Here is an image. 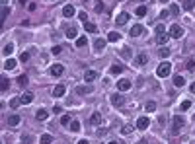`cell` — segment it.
<instances>
[{
    "label": "cell",
    "mask_w": 195,
    "mask_h": 144,
    "mask_svg": "<svg viewBox=\"0 0 195 144\" xmlns=\"http://www.w3.org/2000/svg\"><path fill=\"white\" fill-rule=\"evenodd\" d=\"M121 39V35L117 33V31H111L109 35H107V41H111V43H115V41H119Z\"/></svg>",
    "instance_id": "obj_27"
},
{
    "label": "cell",
    "mask_w": 195,
    "mask_h": 144,
    "mask_svg": "<svg viewBox=\"0 0 195 144\" xmlns=\"http://www.w3.org/2000/svg\"><path fill=\"white\" fill-rule=\"evenodd\" d=\"M51 142H53V136H51V134H41L39 144H51Z\"/></svg>",
    "instance_id": "obj_26"
},
{
    "label": "cell",
    "mask_w": 195,
    "mask_h": 144,
    "mask_svg": "<svg viewBox=\"0 0 195 144\" xmlns=\"http://www.w3.org/2000/svg\"><path fill=\"white\" fill-rule=\"evenodd\" d=\"M49 72H51V76H61V74L64 72V66H63V64H53Z\"/></svg>",
    "instance_id": "obj_10"
},
{
    "label": "cell",
    "mask_w": 195,
    "mask_h": 144,
    "mask_svg": "<svg viewBox=\"0 0 195 144\" xmlns=\"http://www.w3.org/2000/svg\"><path fill=\"white\" fill-rule=\"evenodd\" d=\"M156 33H158V35L160 33H166V27L162 26V23H160V26H156Z\"/></svg>",
    "instance_id": "obj_46"
},
{
    "label": "cell",
    "mask_w": 195,
    "mask_h": 144,
    "mask_svg": "<svg viewBox=\"0 0 195 144\" xmlns=\"http://www.w3.org/2000/svg\"><path fill=\"white\" fill-rule=\"evenodd\" d=\"M66 37H68V39L78 37V29H76V27H68V29H66Z\"/></svg>",
    "instance_id": "obj_25"
},
{
    "label": "cell",
    "mask_w": 195,
    "mask_h": 144,
    "mask_svg": "<svg viewBox=\"0 0 195 144\" xmlns=\"http://www.w3.org/2000/svg\"><path fill=\"white\" fill-rule=\"evenodd\" d=\"M117 90L119 92H129L131 90V82L127 80V78H121V80L117 82Z\"/></svg>",
    "instance_id": "obj_5"
},
{
    "label": "cell",
    "mask_w": 195,
    "mask_h": 144,
    "mask_svg": "<svg viewBox=\"0 0 195 144\" xmlns=\"http://www.w3.org/2000/svg\"><path fill=\"white\" fill-rule=\"evenodd\" d=\"M86 2H92L94 12H96V14H102V12H103V4L99 2V0H86Z\"/></svg>",
    "instance_id": "obj_15"
},
{
    "label": "cell",
    "mask_w": 195,
    "mask_h": 144,
    "mask_svg": "<svg viewBox=\"0 0 195 144\" xmlns=\"http://www.w3.org/2000/svg\"><path fill=\"white\" fill-rule=\"evenodd\" d=\"M30 59H31V51H26V53H22V57H20V60H22V63H27Z\"/></svg>",
    "instance_id": "obj_35"
},
{
    "label": "cell",
    "mask_w": 195,
    "mask_h": 144,
    "mask_svg": "<svg viewBox=\"0 0 195 144\" xmlns=\"http://www.w3.org/2000/svg\"><path fill=\"white\" fill-rule=\"evenodd\" d=\"M170 72H172V64H170L168 60H164V63L160 64L158 68H156V74H158V78H166Z\"/></svg>",
    "instance_id": "obj_1"
},
{
    "label": "cell",
    "mask_w": 195,
    "mask_h": 144,
    "mask_svg": "<svg viewBox=\"0 0 195 144\" xmlns=\"http://www.w3.org/2000/svg\"><path fill=\"white\" fill-rule=\"evenodd\" d=\"M148 125H150V119L148 117H140L139 121H137V129H140V130H146Z\"/></svg>",
    "instance_id": "obj_7"
},
{
    "label": "cell",
    "mask_w": 195,
    "mask_h": 144,
    "mask_svg": "<svg viewBox=\"0 0 195 144\" xmlns=\"http://www.w3.org/2000/svg\"><path fill=\"white\" fill-rule=\"evenodd\" d=\"M61 51H63V47H61V45H57V47H53V55H59Z\"/></svg>",
    "instance_id": "obj_47"
},
{
    "label": "cell",
    "mask_w": 195,
    "mask_h": 144,
    "mask_svg": "<svg viewBox=\"0 0 195 144\" xmlns=\"http://www.w3.org/2000/svg\"><path fill=\"white\" fill-rule=\"evenodd\" d=\"M102 121H103V119H102V115H99L98 113V111H96V113H92V117H90V123H92V125H102Z\"/></svg>",
    "instance_id": "obj_18"
},
{
    "label": "cell",
    "mask_w": 195,
    "mask_h": 144,
    "mask_svg": "<svg viewBox=\"0 0 195 144\" xmlns=\"http://www.w3.org/2000/svg\"><path fill=\"white\" fill-rule=\"evenodd\" d=\"M20 119H22L20 115H10V117H8V125H10V127H18L20 125Z\"/></svg>",
    "instance_id": "obj_19"
},
{
    "label": "cell",
    "mask_w": 195,
    "mask_h": 144,
    "mask_svg": "<svg viewBox=\"0 0 195 144\" xmlns=\"http://www.w3.org/2000/svg\"><path fill=\"white\" fill-rule=\"evenodd\" d=\"M70 123H72V117H70V115H63V117H61V125L68 127Z\"/></svg>",
    "instance_id": "obj_29"
},
{
    "label": "cell",
    "mask_w": 195,
    "mask_h": 144,
    "mask_svg": "<svg viewBox=\"0 0 195 144\" xmlns=\"http://www.w3.org/2000/svg\"><path fill=\"white\" fill-rule=\"evenodd\" d=\"M68 127H70V130H72V133H78V130H80V123H78V121H76V119H74V121H72V123H70V125H68Z\"/></svg>",
    "instance_id": "obj_32"
},
{
    "label": "cell",
    "mask_w": 195,
    "mask_h": 144,
    "mask_svg": "<svg viewBox=\"0 0 195 144\" xmlns=\"http://www.w3.org/2000/svg\"><path fill=\"white\" fill-rule=\"evenodd\" d=\"M137 144H146V140H139V142H137Z\"/></svg>",
    "instance_id": "obj_56"
},
{
    "label": "cell",
    "mask_w": 195,
    "mask_h": 144,
    "mask_svg": "<svg viewBox=\"0 0 195 144\" xmlns=\"http://www.w3.org/2000/svg\"><path fill=\"white\" fill-rule=\"evenodd\" d=\"M8 105H10L12 109H18L20 105H22V101H20V97H12V100L8 101Z\"/></svg>",
    "instance_id": "obj_21"
},
{
    "label": "cell",
    "mask_w": 195,
    "mask_h": 144,
    "mask_svg": "<svg viewBox=\"0 0 195 144\" xmlns=\"http://www.w3.org/2000/svg\"><path fill=\"white\" fill-rule=\"evenodd\" d=\"M133 130H135V127H131V125H125V127L121 129V133H123V134H131Z\"/></svg>",
    "instance_id": "obj_40"
},
{
    "label": "cell",
    "mask_w": 195,
    "mask_h": 144,
    "mask_svg": "<svg viewBox=\"0 0 195 144\" xmlns=\"http://www.w3.org/2000/svg\"><path fill=\"white\" fill-rule=\"evenodd\" d=\"M12 53H14V45H12V43H8L6 47L2 49V55H4V57H10Z\"/></svg>",
    "instance_id": "obj_23"
},
{
    "label": "cell",
    "mask_w": 195,
    "mask_h": 144,
    "mask_svg": "<svg viewBox=\"0 0 195 144\" xmlns=\"http://www.w3.org/2000/svg\"><path fill=\"white\" fill-rule=\"evenodd\" d=\"M193 0H184V8H185V10H193Z\"/></svg>",
    "instance_id": "obj_41"
},
{
    "label": "cell",
    "mask_w": 195,
    "mask_h": 144,
    "mask_svg": "<svg viewBox=\"0 0 195 144\" xmlns=\"http://www.w3.org/2000/svg\"><path fill=\"white\" fill-rule=\"evenodd\" d=\"M78 144H88V140H84V138H82V140H78Z\"/></svg>",
    "instance_id": "obj_55"
},
{
    "label": "cell",
    "mask_w": 195,
    "mask_h": 144,
    "mask_svg": "<svg viewBox=\"0 0 195 144\" xmlns=\"http://www.w3.org/2000/svg\"><path fill=\"white\" fill-rule=\"evenodd\" d=\"M144 111H146V113H154L156 111V101H148V103L144 105Z\"/></svg>",
    "instance_id": "obj_24"
},
{
    "label": "cell",
    "mask_w": 195,
    "mask_h": 144,
    "mask_svg": "<svg viewBox=\"0 0 195 144\" xmlns=\"http://www.w3.org/2000/svg\"><path fill=\"white\" fill-rule=\"evenodd\" d=\"M140 2H144V0H140Z\"/></svg>",
    "instance_id": "obj_59"
},
{
    "label": "cell",
    "mask_w": 195,
    "mask_h": 144,
    "mask_svg": "<svg viewBox=\"0 0 195 144\" xmlns=\"http://www.w3.org/2000/svg\"><path fill=\"white\" fill-rule=\"evenodd\" d=\"M158 55H160V57H170V49H168V47H162V49L158 51Z\"/></svg>",
    "instance_id": "obj_42"
},
{
    "label": "cell",
    "mask_w": 195,
    "mask_h": 144,
    "mask_svg": "<svg viewBox=\"0 0 195 144\" xmlns=\"http://www.w3.org/2000/svg\"><path fill=\"white\" fill-rule=\"evenodd\" d=\"M96 78H98V72H96V70H86V72H84V80H86V82H94Z\"/></svg>",
    "instance_id": "obj_17"
},
{
    "label": "cell",
    "mask_w": 195,
    "mask_h": 144,
    "mask_svg": "<svg viewBox=\"0 0 195 144\" xmlns=\"http://www.w3.org/2000/svg\"><path fill=\"white\" fill-rule=\"evenodd\" d=\"M174 84H176L178 88H181V86L185 84V78L184 76H174Z\"/></svg>",
    "instance_id": "obj_28"
},
{
    "label": "cell",
    "mask_w": 195,
    "mask_h": 144,
    "mask_svg": "<svg viewBox=\"0 0 195 144\" xmlns=\"http://www.w3.org/2000/svg\"><path fill=\"white\" fill-rule=\"evenodd\" d=\"M51 93H53V97H63L64 93H66V88H64L63 84H59V86H55V88H53Z\"/></svg>",
    "instance_id": "obj_6"
},
{
    "label": "cell",
    "mask_w": 195,
    "mask_h": 144,
    "mask_svg": "<svg viewBox=\"0 0 195 144\" xmlns=\"http://www.w3.org/2000/svg\"><path fill=\"white\" fill-rule=\"evenodd\" d=\"M121 55H123V59H131L133 53H131V49H129V47H121Z\"/></svg>",
    "instance_id": "obj_30"
},
{
    "label": "cell",
    "mask_w": 195,
    "mask_h": 144,
    "mask_svg": "<svg viewBox=\"0 0 195 144\" xmlns=\"http://www.w3.org/2000/svg\"><path fill=\"white\" fill-rule=\"evenodd\" d=\"M127 22H129V14H125V12H121V14L115 18V23H117V26H123V23H127Z\"/></svg>",
    "instance_id": "obj_13"
},
{
    "label": "cell",
    "mask_w": 195,
    "mask_h": 144,
    "mask_svg": "<svg viewBox=\"0 0 195 144\" xmlns=\"http://www.w3.org/2000/svg\"><path fill=\"white\" fill-rule=\"evenodd\" d=\"M8 88V80H6V78H2V90H6Z\"/></svg>",
    "instance_id": "obj_52"
},
{
    "label": "cell",
    "mask_w": 195,
    "mask_h": 144,
    "mask_svg": "<svg viewBox=\"0 0 195 144\" xmlns=\"http://www.w3.org/2000/svg\"><path fill=\"white\" fill-rule=\"evenodd\" d=\"M16 64H18V60H16V59H6V60H4V70H14Z\"/></svg>",
    "instance_id": "obj_12"
},
{
    "label": "cell",
    "mask_w": 195,
    "mask_h": 144,
    "mask_svg": "<svg viewBox=\"0 0 195 144\" xmlns=\"http://www.w3.org/2000/svg\"><path fill=\"white\" fill-rule=\"evenodd\" d=\"M8 14H10V8H8V6H2V20H6Z\"/></svg>",
    "instance_id": "obj_43"
},
{
    "label": "cell",
    "mask_w": 195,
    "mask_h": 144,
    "mask_svg": "<svg viewBox=\"0 0 195 144\" xmlns=\"http://www.w3.org/2000/svg\"><path fill=\"white\" fill-rule=\"evenodd\" d=\"M109 144H117V142H109Z\"/></svg>",
    "instance_id": "obj_58"
},
{
    "label": "cell",
    "mask_w": 195,
    "mask_h": 144,
    "mask_svg": "<svg viewBox=\"0 0 195 144\" xmlns=\"http://www.w3.org/2000/svg\"><path fill=\"white\" fill-rule=\"evenodd\" d=\"M189 107H191V101H189V100H184V101L180 103V109H181V111H187Z\"/></svg>",
    "instance_id": "obj_34"
},
{
    "label": "cell",
    "mask_w": 195,
    "mask_h": 144,
    "mask_svg": "<svg viewBox=\"0 0 195 144\" xmlns=\"http://www.w3.org/2000/svg\"><path fill=\"white\" fill-rule=\"evenodd\" d=\"M94 49L99 53V51H103L105 49V39H102V37H98L96 41H94Z\"/></svg>",
    "instance_id": "obj_16"
},
{
    "label": "cell",
    "mask_w": 195,
    "mask_h": 144,
    "mask_svg": "<svg viewBox=\"0 0 195 144\" xmlns=\"http://www.w3.org/2000/svg\"><path fill=\"white\" fill-rule=\"evenodd\" d=\"M53 111L59 115V113H63V107H61V105H55V107H53Z\"/></svg>",
    "instance_id": "obj_48"
},
{
    "label": "cell",
    "mask_w": 195,
    "mask_h": 144,
    "mask_svg": "<svg viewBox=\"0 0 195 144\" xmlns=\"http://www.w3.org/2000/svg\"><path fill=\"white\" fill-rule=\"evenodd\" d=\"M170 14L178 16V14H180V6H178V4H172V6H170Z\"/></svg>",
    "instance_id": "obj_37"
},
{
    "label": "cell",
    "mask_w": 195,
    "mask_h": 144,
    "mask_svg": "<svg viewBox=\"0 0 195 144\" xmlns=\"http://www.w3.org/2000/svg\"><path fill=\"white\" fill-rule=\"evenodd\" d=\"M146 63H148V55L146 53H140V55L137 57V60H135V64H139V66H144Z\"/></svg>",
    "instance_id": "obj_14"
},
{
    "label": "cell",
    "mask_w": 195,
    "mask_h": 144,
    "mask_svg": "<svg viewBox=\"0 0 195 144\" xmlns=\"http://www.w3.org/2000/svg\"><path fill=\"white\" fill-rule=\"evenodd\" d=\"M135 12H137V16H140V18H143V16H146V6H139Z\"/></svg>",
    "instance_id": "obj_39"
},
{
    "label": "cell",
    "mask_w": 195,
    "mask_h": 144,
    "mask_svg": "<svg viewBox=\"0 0 195 144\" xmlns=\"http://www.w3.org/2000/svg\"><path fill=\"white\" fill-rule=\"evenodd\" d=\"M78 20H80V22H86V20H88V14H86V12H80V14H78Z\"/></svg>",
    "instance_id": "obj_45"
},
{
    "label": "cell",
    "mask_w": 195,
    "mask_h": 144,
    "mask_svg": "<svg viewBox=\"0 0 195 144\" xmlns=\"http://www.w3.org/2000/svg\"><path fill=\"white\" fill-rule=\"evenodd\" d=\"M140 33H143V26H140V23H137V26L131 27V37H139Z\"/></svg>",
    "instance_id": "obj_20"
},
{
    "label": "cell",
    "mask_w": 195,
    "mask_h": 144,
    "mask_svg": "<svg viewBox=\"0 0 195 144\" xmlns=\"http://www.w3.org/2000/svg\"><path fill=\"white\" fill-rule=\"evenodd\" d=\"M189 90H191V93H195V82L191 84V88H189Z\"/></svg>",
    "instance_id": "obj_54"
},
{
    "label": "cell",
    "mask_w": 195,
    "mask_h": 144,
    "mask_svg": "<svg viewBox=\"0 0 195 144\" xmlns=\"http://www.w3.org/2000/svg\"><path fill=\"white\" fill-rule=\"evenodd\" d=\"M184 123H185V119L181 117V115L172 117V130H174V133H180V130L184 129Z\"/></svg>",
    "instance_id": "obj_2"
},
{
    "label": "cell",
    "mask_w": 195,
    "mask_h": 144,
    "mask_svg": "<svg viewBox=\"0 0 195 144\" xmlns=\"http://www.w3.org/2000/svg\"><path fill=\"white\" fill-rule=\"evenodd\" d=\"M103 134H107V130H105V129H99V130H98V136H103Z\"/></svg>",
    "instance_id": "obj_51"
},
{
    "label": "cell",
    "mask_w": 195,
    "mask_h": 144,
    "mask_svg": "<svg viewBox=\"0 0 195 144\" xmlns=\"http://www.w3.org/2000/svg\"><path fill=\"white\" fill-rule=\"evenodd\" d=\"M193 68H195V63H193V60H189V63H187V70H193Z\"/></svg>",
    "instance_id": "obj_49"
},
{
    "label": "cell",
    "mask_w": 195,
    "mask_h": 144,
    "mask_svg": "<svg viewBox=\"0 0 195 144\" xmlns=\"http://www.w3.org/2000/svg\"><path fill=\"white\" fill-rule=\"evenodd\" d=\"M84 27H86V31H90V33H96V31H98V26H96V23H90V22L86 23Z\"/></svg>",
    "instance_id": "obj_33"
},
{
    "label": "cell",
    "mask_w": 195,
    "mask_h": 144,
    "mask_svg": "<svg viewBox=\"0 0 195 144\" xmlns=\"http://www.w3.org/2000/svg\"><path fill=\"white\" fill-rule=\"evenodd\" d=\"M74 12H76V10H74V6H72V4H66V6L63 8V16H64V18H72V16H74Z\"/></svg>",
    "instance_id": "obj_11"
},
{
    "label": "cell",
    "mask_w": 195,
    "mask_h": 144,
    "mask_svg": "<svg viewBox=\"0 0 195 144\" xmlns=\"http://www.w3.org/2000/svg\"><path fill=\"white\" fill-rule=\"evenodd\" d=\"M20 101H22V105H30L33 101V93L31 92H24L22 97H20Z\"/></svg>",
    "instance_id": "obj_9"
},
{
    "label": "cell",
    "mask_w": 195,
    "mask_h": 144,
    "mask_svg": "<svg viewBox=\"0 0 195 144\" xmlns=\"http://www.w3.org/2000/svg\"><path fill=\"white\" fill-rule=\"evenodd\" d=\"M168 39H170V35H166V33H160L158 37H156V41H158L160 45H164V43H168Z\"/></svg>",
    "instance_id": "obj_31"
},
{
    "label": "cell",
    "mask_w": 195,
    "mask_h": 144,
    "mask_svg": "<svg viewBox=\"0 0 195 144\" xmlns=\"http://www.w3.org/2000/svg\"><path fill=\"white\" fill-rule=\"evenodd\" d=\"M160 2H162V4H166V2H168V0H160Z\"/></svg>",
    "instance_id": "obj_57"
},
{
    "label": "cell",
    "mask_w": 195,
    "mask_h": 144,
    "mask_svg": "<svg viewBox=\"0 0 195 144\" xmlns=\"http://www.w3.org/2000/svg\"><path fill=\"white\" fill-rule=\"evenodd\" d=\"M18 84H20V86H26V84H27V76H20V78H18Z\"/></svg>",
    "instance_id": "obj_44"
},
{
    "label": "cell",
    "mask_w": 195,
    "mask_h": 144,
    "mask_svg": "<svg viewBox=\"0 0 195 144\" xmlns=\"http://www.w3.org/2000/svg\"><path fill=\"white\" fill-rule=\"evenodd\" d=\"M22 142H24V144L30 142V134H24V136H22Z\"/></svg>",
    "instance_id": "obj_50"
},
{
    "label": "cell",
    "mask_w": 195,
    "mask_h": 144,
    "mask_svg": "<svg viewBox=\"0 0 195 144\" xmlns=\"http://www.w3.org/2000/svg\"><path fill=\"white\" fill-rule=\"evenodd\" d=\"M170 37H174V39L184 37V29H181V26H170Z\"/></svg>",
    "instance_id": "obj_3"
},
{
    "label": "cell",
    "mask_w": 195,
    "mask_h": 144,
    "mask_svg": "<svg viewBox=\"0 0 195 144\" xmlns=\"http://www.w3.org/2000/svg\"><path fill=\"white\" fill-rule=\"evenodd\" d=\"M35 117H37V121H45V119L49 117V113H47L45 109H39V111L35 113Z\"/></svg>",
    "instance_id": "obj_22"
},
{
    "label": "cell",
    "mask_w": 195,
    "mask_h": 144,
    "mask_svg": "<svg viewBox=\"0 0 195 144\" xmlns=\"http://www.w3.org/2000/svg\"><path fill=\"white\" fill-rule=\"evenodd\" d=\"M111 103L113 105H117V107H121V105H125V100H123V96H121V92L119 93H111Z\"/></svg>",
    "instance_id": "obj_4"
},
{
    "label": "cell",
    "mask_w": 195,
    "mask_h": 144,
    "mask_svg": "<svg viewBox=\"0 0 195 144\" xmlns=\"http://www.w3.org/2000/svg\"><path fill=\"white\" fill-rule=\"evenodd\" d=\"M86 43H88L86 37H78V39H76V47H86Z\"/></svg>",
    "instance_id": "obj_38"
},
{
    "label": "cell",
    "mask_w": 195,
    "mask_h": 144,
    "mask_svg": "<svg viewBox=\"0 0 195 144\" xmlns=\"http://www.w3.org/2000/svg\"><path fill=\"white\" fill-rule=\"evenodd\" d=\"M109 72H111V74H121V72H123V68L119 66V64H113V66L109 68Z\"/></svg>",
    "instance_id": "obj_36"
},
{
    "label": "cell",
    "mask_w": 195,
    "mask_h": 144,
    "mask_svg": "<svg viewBox=\"0 0 195 144\" xmlns=\"http://www.w3.org/2000/svg\"><path fill=\"white\" fill-rule=\"evenodd\" d=\"M92 86H86V84H82V86H76V93H80V96H88V93H92Z\"/></svg>",
    "instance_id": "obj_8"
},
{
    "label": "cell",
    "mask_w": 195,
    "mask_h": 144,
    "mask_svg": "<svg viewBox=\"0 0 195 144\" xmlns=\"http://www.w3.org/2000/svg\"><path fill=\"white\" fill-rule=\"evenodd\" d=\"M160 18H168V10H162V12H160Z\"/></svg>",
    "instance_id": "obj_53"
}]
</instances>
